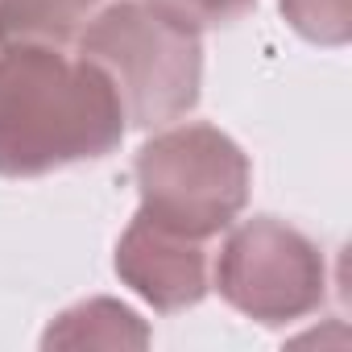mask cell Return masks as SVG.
Masks as SVG:
<instances>
[{"label":"cell","instance_id":"1","mask_svg":"<svg viewBox=\"0 0 352 352\" xmlns=\"http://www.w3.org/2000/svg\"><path fill=\"white\" fill-rule=\"evenodd\" d=\"M124 108L112 79L63 46H0V174H42L100 162L124 141Z\"/></svg>","mask_w":352,"mask_h":352},{"label":"cell","instance_id":"8","mask_svg":"<svg viewBox=\"0 0 352 352\" xmlns=\"http://www.w3.org/2000/svg\"><path fill=\"white\" fill-rule=\"evenodd\" d=\"M282 13L315 46H344L352 34V0H282Z\"/></svg>","mask_w":352,"mask_h":352},{"label":"cell","instance_id":"6","mask_svg":"<svg viewBox=\"0 0 352 352\" xmlns=\"http://www.w3.org/2000/svg\"><path fill=\"white\" fill-rule=\"evenodd\" d=\"M112 0H0V46H75Z\"/></svg>","mask_w":352,"mask_h":352},{"label":"cell","instance_id":"3","mask_svg":"<svg viewBox=\"0 0 352 352\" xmlns=\"http://www.w3.org/2000/svg\"><path fill=\"white\" fill-rule=\"evenodd\" d=\"M133 179L149 220L212 241L245 212L253 170L245 149L216 124H179L141 145Z\"/></svg>","mask_w":352,"mask_h":352},{"label":"cell","instance_id":"2","mask_svg":"<svg viewBox=\"0 0 352 352\" xmlns=\"http://www.w3.org/2000/svg\"><path fill=\"white\" fill-rule=\"evenodd\" d=\"M75 50L112 79L133 129L170 124L199 104V34L162 17L145 0H112L79 34Z\"/></svg>","mask_w":352,"mask_h":352},{"label":"cell","instance_id":"7","mask_svg":"<svg viewBox=\"0 0 352 352\" xmlns=\"http://www.w3.org/2000/svg\"><path fill=\"white\" fill-rule=\"evenodd\" d=\"M42 344L46 348H145L149 327L137 319V311H129L116 298H87L63 311L46 327Z\"/></svg>","mask_w":352,"mask_h":352},{"label":"cell","instance_id":"9","mask_svg":"<svg viewBox=\"0 0 352 352\" xmlns=\"http://www.w3.org/2000/svg\"><path fill=\"white\" fill-rule=\"evenodd\" d=\"M149 9H157L162 17L179 21L187 30H212V25H228L236 17H245L253 9V0H145Z\"/></svg>","mask_w":352,"mask_h":352},{"label":"cell","instance_id":"4","mask_svg":"<svg viewBox=\"0 0 352 352\" xmlns=\"http://www.w3.org/2000/svg\"><path fill=\"white\" fill-rule=\"evenodd\" d=\"M212 286L241 315L282 327L319 311L327 294V265L307 232L278 216H253L228 232Z\"/></svg>","mask_w":352,"mask_h":352},{"label":"cell","instance_id":"5","mask_svg":"<svg viewBox=\"0 0 352 352\" xmlns=\"http://www.w3.org/2000/svg\"><path fill=\"white\" fill-rule=\"evenodd\" d=\"M116 274L153 311H187L212 290L208 241L183 236L137 212L124 236L116 241Z\"/></svg>","mask_w":352,"mask_h":352}]
</instances>
